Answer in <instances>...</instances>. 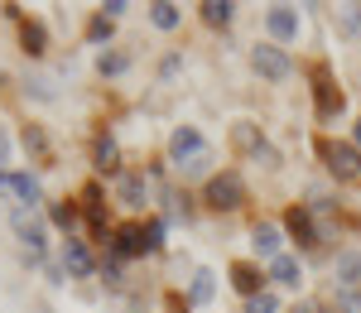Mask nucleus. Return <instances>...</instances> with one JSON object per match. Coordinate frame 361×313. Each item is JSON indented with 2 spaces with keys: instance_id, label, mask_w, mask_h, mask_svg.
I'll list each match as a JSON object with an SVG mask.
<instances>
[{
  "instance_id": "nucleus-15",
  "label": "nucleus",
  "mask_w": 361,
  "mask_h": 313,
  "mask_svg": "<svg viewBox=\"0 0 361 313\" xmlns=\"http://www.w3.org/2000/svg\"><path fill=\"white\" fill-rule=\"evenodd\" d=\"M63 265H68L73 275H92V256H87L82 241H73V236H68V246H63Z\"/></svg>"
},
{
  "instance_id": "nucleus-20",
  "label": "nucleus",
  "mask_w": 361,
  "mask_h": 313,
  "mask_svg": "<svg viewBox=\"0 0 361 313\" xmlns=\"http://www.w3.org/2000/svg\"><path fill=\"white\" fill-rule=\"evenodd\" d=\"M231 10H236V5H226V0H207V5H202V20L212 29H222V25H231Z\"/></svg>"
},
{
  "instance_id": "nucleus-10",
  "label": "nucleus",
  "mask_w": 361,
  "mask_h": 313,
  "mask_svg": "<svg viewBox=\"0 0 361 313\" xmlns=\"http://www.w3.org/2000/svg\"><path fill=\"white\" fill-rule=\"evenodd\" d=\"M116 251H121V256H140V251H149V231H145V227H121V231H116Z\"/></svg>"
},
{
  "instance_id": "nucleus-31",
  "label": "nucleus",
  "mask_w": 361,
  "mask_h": 313,
  "mask_svg": "<svg viewBox=\"0 0 361 313\" xmlns=\"http://www.w3.org/2000/svg\"><path fill=\"white\" fill-rule=\"evenodd\" d=\"M5 164H10V135H5V125H0V173H5Z\"/></svg>"
},
{
  "instance_id": "nucleus-11",
  "label": "nucleus",
  "mask_w": 361,
  "mask_h": 313,
  "mask_svg": "<svg viewBox=\"0 0 361 313\" xmlns=\"http://www.w3.org/2000/svg\"><path fill=\"white\" fill-rule=\"evenodd\" d=\"M231 285L255 299V294H260V285H265V275H260L255 265H246V260H236V265H231Z\"/></svg>"
},
{
  "instance_id": "nucleus-18",
  "label": "nucleus",
  "mask_w": 361,
  "mask_h": 313,
  "mask_svg": "<svg viewBox=\"0 0 361 313\" xmlns=\"http://www.w3.org/2000/svg\"><path fill=\"white\" fill-rule=\"evenodd\" d=\"M92 159H97V169H106V173H111V169H116V159H121L116 140H106V135H102V140L92 145Z\"/></svg>"
},
{
  "instance_id": "nucleus-12",
  "label": "nucleus",
  "mask_w": 361,
  "mask_h": 313,
  "mask_svg": "<svg viewBox=\"0 0 361 313\" xmlns=\"http://www.w3.org/2000/svg\"><path fill=\"white\" fill-rule=\"evenodd\" d=\"M250 246H255V251H260V256H284V251H279V227L275 222H260V227L250 231Z\"/></svg>"
},
{
  "instance_id": "nucleus-3",
  "label": "nucleus",
  "mask_w": 361,
  "mask_h": 313,
  "mask_svg": "<svg viewBox=\"0 0 361 313\" xmlns=\"http://www.w3.org/2000/svg\"><path fill=\"white\" fill-rule=\"evenodd\" d=\"M318 149H323V159H328V169H333L337 178H357V173H361V149H357V145L323 140Z\"/></svg>"
},
{
  "instance_id": "nucleus-16",
  "label": "nucleus",
  "mask_w": 361,
  "mask_h": 313,
  "mask_svg": "<svg viewBox=\"0 0 361 313\" xmlns=\"http://www.w3.org/2000/svg\"><path fill=\"white\" fill-rule=\"evenodd\" d=\"M284 227L299 236V246H313V241H318V231H313V222H308V212H304V207H294V212L284 217Z\"/></svg>"
},
{
  "instance_id": "nucleus-21",
  "label": "nucleus",
  "mask_w": 361,
  "mask_h": 313,
  "mask_svg": "<svg viewBox=\"0 0 361 313\" xmlns=\"http://www.w3.org/2000/svg\"><path fill=\"white\" fill-rule=\"evenodd\" d=\"M207 169H212V149H197L193 159H183V164H178L183 178H197V173H207Z\"/></svg>"
},
{
  "instance_id": "nucleus-14",
  "label": "nucleus",
  "mask_w": 361,
  "mask_h": 313,
  "mask_svg": "<svg viewBox=\"0 0 361 313\" xmlns=\"http://www.w3.org/2000/svg\"><path fill=\"white\" fill-rule=\"evenodd\" d=\"M333 270H337V280H342L347 289H357L361 285V251H342Z\"/></svg>"
},
{
  "instance_id": "nucleus-27",
  "label": "nucleus",
  "mask_w": 361,
  "mask_h": 313,
  "mask_svg": "<svg viewBox=\"0 0 361 313\" xmlns=\"http://www.w3.org/2000/svg\"><path fill=\"white\" fill-rule=\"evenodd\" d=\"M337 304H342V313H361V294H357V289H342Z\"/></svg>"
},
{
  "instance_id": "nucleus-24",
  "label": "nucleus",
  "mask_w": 361,
  "mask_h": 313,
  "mask_svg": "<svg viewBox=\"0 0 361 313\" xmlns=\"http://www.w3.org/2000/svg\"><path fill=\"white\" fill-rule=\"evenodd\" d=\"M193 299H197V304L212 299V275H207V270H197V275H193Z\"/></svg>"
},
{
  "instance_id": "nucleus-6",
  "label": "nucleus",
  "mask_w": 361,
  "mask_h": 313,
  "mask_svg": "<svg viewBox=\"0 0 361 313\" xmlns=\"http://www.w3.org/2000/svg\"><path fill=\"white\" fill-rule=\"evenodd\" d=\"M0 193L5 198H20V202H34L39 198V183L29 173H0Z\"/></svg>"
},
{
  "instance_id": "nucleus-28",
  "label": "nucleus",
  "mask_w": 361,
  "mask_h": 313,
  "mask_svg": "<svg viewBox=\"0 0 361 313\" xmlns=\"http://www.w3.org/2000/svg\"><path fill=\"white\" fill-rule=\"evenodd\" d=\"M97 68H102V73H121V68H126V58H121V54H102Z\"/></svg>"
},
{
  "instance_id": "nucleus-25",
  "label": "nucleus",
  "mask_w": 361,
  "mask_h": 313,
  "mask_svg": "<svg viewBox=\"0 0 361 313\" xmlns=\"http://www.w3.org/2000/svg\"><path fill=\"white\" fill-rule=\"evenodd\" d=\"M279 299L275 294H255V299H246V313H275Z\"/></svg>"
},
{
  "instance_id": "nucleus-32",
  "label": "nucleus",
  "mask_w": 361,
  "mask_h": 313,
  "mask_svg": "<svg viewBox=\"0 0 361 313\" xmlns=\"http://www.w3.org/2000/svg\"><path fill=\"white\" fill-rule=\"evenodd\" d=\"M102 10H106V20H116V15H126V10H130V5H126V0H106V5H102Z\"/></svg>"
},
{
  "instance_id": "nucleus-19",
  "label": "nucleus",
  "mask_w": 361,
  "mask_h": 313,
  "mask_svg": "<svg viewBox=\"0 0 361 313\" xmlns=\"http://www.w3.org/2000/svg\"><path fill=\"white\" fill-rule=\"evenodd\" d=\"M121 202H126V207H145V178L126 173V178H121Z\"/></svg>"
},
{
  "instance_id": "nucleus-23",
  "label": "nucleus",
  "mask_w": 361,
  "mask_h": 313,
  "mask_svg": "<svg viewBox=\"0 0 361 313\" xmlns=\"http://www.w3.org/2000/svg\"><path fill=\"white\" fill-rule=\"evenodd\" d=\"M20 39H25V54H44V25H34V20H29L25 29H20Z\"/></svg>"
},
{
  "instance_id": "nucleus-13",
  "label": "nucleus",
  "mask_w": 361,
  "mask_h": 313,
  "mask_svg": "<svg viewBox=\"0 0 361 313\" xmlns=\"http://www.w3.org/2000/svg\"><path fill=\"white\" fill-rule=\"evenodd\" d=\"M231 145H236V149H246V154H260V149H265V145H260V125L236 121V125H231Z\"/></svg>"
},
{
  "instance_id": "nucleus-29",
  "label": "nucleus",
  "mask_w": 361,
  "mask_h": 313,
  "mask_svg": "<svg viewBox=\"0 0 361 313\" xmlns=\"http://www.w3.org/2000/svg\"><path fill=\"white\" fill-rule=\"evenodd\" d=\"M54 222L58 227H73L78 222V207H54Z\"/></svg>"
},
{
  "instance_id": "nucleus-33",
  "label": "nucleus",
  "mask_w": 361,
  "mask_h": 313,
  "mask_svg": "<svg viewBox=\"0 0 361 313\" xmlns=\"http://www.w3.org/2000/svg\"><path fill=\"white\" fill-rule=\"evenodd\" d=\"M352 145H357V149H361V121H357V130H352Z\"/></svg>"
},
{
  "instance_id": "nucleus-5",
  "label": "nucleus",
  "mask_w": 361,
  "mask_h": 313,
  "mask_svg": "<svg viewBox=\"0 0 361 313\" xmlns=\"http://www.w3.org/2000/svg\"><path fill=\"white\" fill-rule=\"evenodd\" d=\"M313 82H318V116H323V121H333V116L342 111V92L328 82V68H318V73H313Z\"/></svg>"
},
{
  "instance_id": "nucleus-26",
  "label": "nucleus",
  "mask_w": 361,
  "mask_h": 313,
  "mask_svg": "<svg viewBox=\"0 0 361 313\" xmlns=\"http://www.w3.org/2000/svg\"><path fill=\"white\" fill-rule=\"evenodd\" d=\"M25 92H34L39 102H54V82H49V78H29V87H25Z\"/></svg>"
},
{
  "instance_id": "nucleus-1",
  "label": "nucleus",
  "mask_w": 361,
  "mask_h": 313,
  "mask_svg": "<svg viewBox=\"0 0 361 313\" xmlns=\"http://www.w3.org/2000/svg\"><path fill=\"white\" fill-rule=\"evenodd\" d=\"M241 202H246V183H241L236 173L207 178V207H212V212H236Z\"/></svg>"
},
{
  "instance_id": "nucleus-17",
  "label": "nucleus",
  "mask_w": 361,
  "mask_h": 313,
  "mask_svg": "<svg viewBox=\"0 0 361 313\" xmlns=\"http://www.w3.org/2000/svg\"><path fill=\"white\" fill-rule=\"evenodd\" d=\"M337 34L342 39H357L361 34V5H342L337 10Z\"/></svg>"
},
{
  "instance_id": "nucleus-22",
  "label": "nucleus",
  "mask_w": 361,
  "mask_h": 313,
  "mask_svg": "<svg viewBox=\"0 0 361 313\" xmlns=\"http://www.w3.org/2000/svg\"><path fill=\"white\" fill-rule=\"evenodd\" d=\"M149 20H154L159 29H173V25H178V5H169V0L149 5Z\"/></svg>"
},
{
  "instance_id": "nucleus-4",
  "label": "nucleus",
  "mask_w": 361,
  "mask_h": 313,
  "mask_svg": "<svg viewBox=\"0 0 361 313\" xmlns=\"http://www.w3.org/2000/svg\"><path fill=\"white\" fill-rule=\"evenodd\" d=\"M265 29L275 34L279 44H289V39H299V15H294L289 5H275V10L265 15Z\"/></svg>"
},
{
  "instance_id": "nucleus-2",
  "label": "nucleus",
  "mask_w": 361,
  "mask_h": 313,
  "mask_svg": "<svg viewBox=\"0 0 361 313\" xmlns=\"http://www.w3.org/2000/svg\"><path fill=\"white\" fill-rule=\"evenodd\" d=\"M250 63H255V73H260L265 82H289V73H294V63H289V54H284L279 44H260V49L250 54Z\"/></svg>"
},
{
  "instance_id": "nucleus-30",
  "label": "nucleus",
  "mask_w": 361,
  "mask_h": 313,
  "mask_svg": "<svg viewBox=\"0 0 361 313\" xmlns=\"http://www.w3.org/2000/svg\"><path fill=\"white\" fill-rule=\"evenodd\" d=\"M106 34H111V20H106V15H97V20H92V39H106Z\"/></svg>"
},
{
  "instance_id": "nucleus-9",
  "label": "nucleus",
  "mask_w": 361,
  "mask_h": 313,
  "mask_svg": "<svg viewBox=\"0 0 361 313\" xmlns=\"http://www.w3.org/2000/svg\"><path fill=\"white\" fill-rule=\"evenodd\" d=\"M270 280L284 285V289H299L304 270H299V260H294V256H275V260H270Z\"/></svg>"
},
{
  "instance_id": "nucleus-7",
  "label": "nucleus",
  "mask_w": 361,
  "mask_h": 313,
  "mask_svg": "<svg viewBox=\"0 0 361 313\" xmlns=\"http://www.w3.org/2000/svg\"><path fill=\"white\" fill-rule=\"evenodd\" d=\"M197 149H207V145L197 140V130H193V125H178V130H173V140H169V154L183 164V159H193Z\"/></svg>"
},
{
  "instance_id": "nucleus-8",
  "label": "nucleus",
  "mask_w": 361,
  "mask_h": 313,
  "mask_svg": "<svg viewBox=\"0 0 361 313\" xmlns=\"http://www.w3.org/2000/svg\"><path fill=\"white\" fill-rule=\"evenodd\" d=\"M15 231H20V241H25L29 251H39V246H44V222H39L34 212H25V207L15 212Z\"/></svg>"
}]
</instances>
